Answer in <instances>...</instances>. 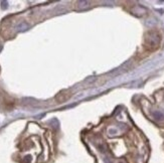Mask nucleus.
<instances>
[{
  "label": "nucleus",
  "mask_w": 164,
  "mask_h": 163,
  "mask_svg": "<svg viewBox=\"0 0 164 163\" xmlns=\"http://www.w3.org/2000/svg\"><path fill=\"white\" fill-rule=\"evenodd\" d=\"M160 42V36L157 32L155 31H151L147 34V37H146V44L148 47L150 49H155L157 47L158 44Z\"/></svg>",
  "instance_id": "nucleus-1"
},
{
  "label": "nucleus",
  "mask_w": 164,
  "mask_h": 163,
  "mask_svg": "<svg viewBox=\"0 0 164 163\" xmlns=\"http://www.w3.org/2000/svg\"><path fill=\"white\" fill-rule=\"evenodd\" d=\"M90 2L89 1H79L78 2V9L82 10V9H86L90 7Z\"/></svg>",
  "instance_id": "nucleus-2"
},
{
  "label": "nucleus",
  "mask_w": 164,
  "mask_h": 163,
  "mask_svg": "<svg viewBox=\"0 0 164 163\" xmlns=\"http://www.w3.org/2000/svg\"><path fill=\"white\" fill-rule=\"evenodd\" d=\"M153 117L155 118L156 120H162L164 118V115L160 111H156V112L153 113Z\"/></svg>",
  "instance_id": "nucleus-3"
}]
</instances>
